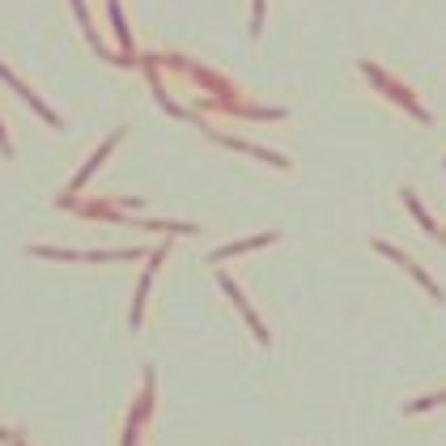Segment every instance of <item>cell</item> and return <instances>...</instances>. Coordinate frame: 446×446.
<instances>
[{
  "mask_svg": "<svg viewBox=\"0 0 446 446\" xmlns=\"http://www.w3.org/2000/svg\"><path fill=\"white\" fill-rule=\"evenodd\" d=\"M217 281H221V289H226V294H230V298H234V302H238V310H243V315H247V323H251V327H255V336H259V340H268V331H264V327H259V319H255V315H251V306H247V298H243V294H238V285H234V281H230V276H217Z\"/></svg>",
  "mask_w": 446,
  "mask_h": 446,
  "instance_id": "6da1fadb",
  "label": "cell"
}]
</instances>
